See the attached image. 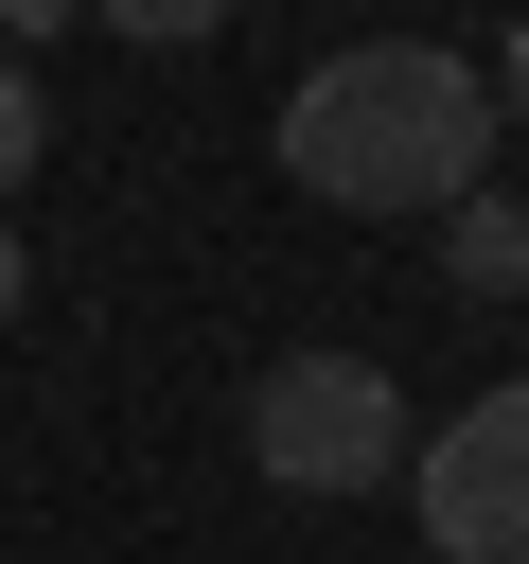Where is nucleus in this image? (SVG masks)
Wrapping results in <instances>:
<instances>
[{"label":"nucleus","instance_id":"f257e3e1","mask_svg":"<svg viewBox=\"0 0 529 564\" xmlns=\"http://www.w3.org/2000/svg\"><path fill=\"white\" fill-rule=\"evenodd\" d=\"M476 159H494V88L441 35H370V53L282 88V176L317 212H458Z\"/></svg>","mask_w":529,"mask_h":564},{"label":"nucleus","instance_id":"f03ea898","mask_svg":"<svg viewBox=\"0 0 529 564\" xmlns=\"http://www.w3.org/2000/svg\"><path fill=\"white\" fill-rule=\"evenodd\" d=\"M247 458L282 494H370V476H406V388L370 352H282L247 388Z\"/></svg>","mask_w":529,"mask_h":564},{"label":"nucleus","instance_id":"7ed1b4c3","mask_svg":"<svg viewBox=\"0 0 529 564\" xmlns=\"http://www.w3.org/2000/svg\"><path fill=\"white\" fill-rule=\"evenodd\" d=\"M406 494H423V546L441 564H529V370L476 388L458 423L406 441Z\"/></svg>","mask_w":529,"mask_h":564},{"label":"nucleus","instance_id":"20e7f679","mask_svg":"<svg viewBox=\"0 0 529 564\" xmlns=\"http://www.w3.org/2000/svg\"><path fill=\"white\" fill-rule=\"evenodd\" d=\"M441 282H458V300H529V212H511V194H458V212H441Z\"/></svg>","mask_w":529,"mask_h":564},{"label":"nucleus","instance_id":"39448f33","mask_svg":"<svg viewBox=\"0 0 529 564\" xmlns=\"http://www.w3.org/2000/svg\"><path fill=\"white\" fill-rule=\"evenodd\" d=\"M88 18H106V35H159V53H176V35H229L247 0H88Z\"/></svg>","mask_w":529,"mask_h":564},{"label":"nucleus","instance_id":"423d86ee","mask_svg":"<svg viewBox=\"0 0 529 564\" xmlns=\"http://www.w3.org/2000/svg\"><path fill=\"white\" fill-rule=\"evenodd\" d=\"M35 141H53V123H35V88H18V70H0V194H18V176H35Z\"/></svg>","mask_w":529,"mask_h":564},{"label":"nucleus","instance_id":"0eeeda50","mask_svg":"<svg viewBox=\"0 0 529 564\" xmlns=\"http://www.w3.org/2000/svg\"><path fill=\"white\" fill-rule=\"evenodd\" d=\"M494 88H511V123H529V18H511V35H494Z\"/></svg>","mask_w":529,"mask_h":564},{"label":"nucleus","instance_id":"6e6552de","mask_svg":"<svg viewBox=\"0 0 529 564\" xmlns=\"http://www.w3.org/2000/svg\"><path fill=\"white\" fill-rule=\"evenodd\" d=\"M53 18H71V0H0V35H53Z\"/></svg>","mask_w":529,"mask_h":564},{"label":"nucleus","instance_id":"1a4fd4ad","mask_svg":"<svg viewBox=\"0 0 529 564\" xmlns=\"http://www.w3.org/2000/svg\"><path fill=\"white\" fill-rule=\"evenodd\" d=\"M18 282H35V264H18V229H0V317H18Z\"/></svg>","mask_w":529,"mask_h":564}]
</instances>
